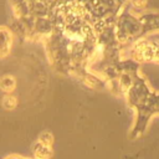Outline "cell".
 I'll return each mask as SVG.
<instances>
[{"label":"cell","instance_id":"4","mask_svg":"<svg viewBox=\"0 0 159 159\" xmlns=\"http://www.w3.org/2000/svg\"><path fill=\"white\" fill-rule=\"evenodd\" d=\"M154 57L159 61V50H155V53H154Z\"/></svg>","mask_w":159,"mask_h":159},{"label":"cell","instance_id":"1","mask_svg":"<svg viewBox=\"0 0 159 159\" xmlns=\"http://www.w3.org/2000/svg\"><path fill=\"white\" fill-rule=\"evenodd\" d=\"M15 78L12 76H4L1 80H0V88L2 91H6V92H10L15 88Z\"/></svg>","mask_w":159,"mask_h":159},{"label":"cell","instance_id":"2","mask_svg":"<svg viewBox=\"0 0 159 159\" xmlns=\"http://www.w3.org/2000/svg\"><path fill=\"white\" fill-rule=\"evenodd\" d=\"M2 106L5 109H14L16 107V99L14 97H10V96H6L2 101Z\"/></svg>","mask_w":159,"mask_h":159},{"label":"cell","instance_id":"3","mask_svg":"<svg viewBox=\"0 0 159 159\" xmlns=\"http://www.w3.org/2000/svg\"><path fill=\"white\" fill-rule=\"evenodd\" d=\"M154 53H155V50L152 46H147V47L143 48V57L145 60H148V61L154 57Z\"/></svg>","mask_w":159,"mask_h":159}]
</instances>
